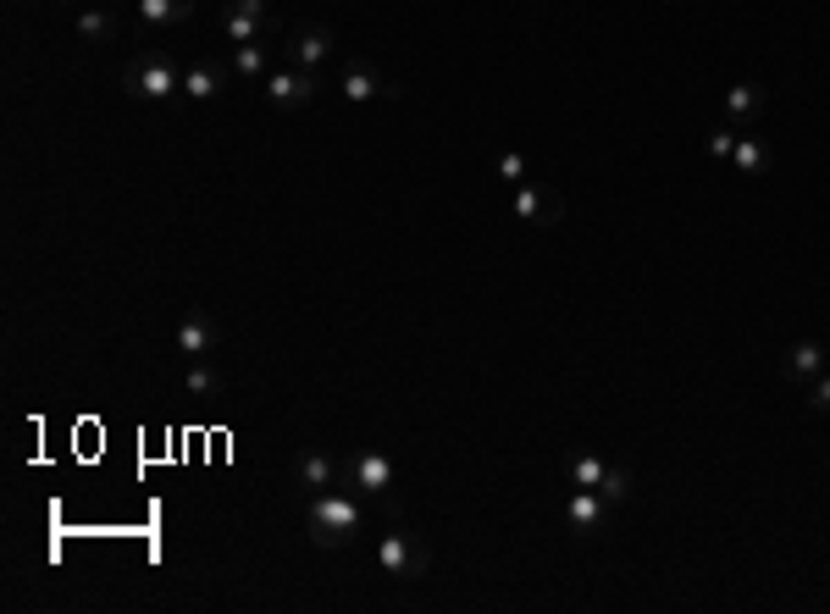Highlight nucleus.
Masks as SVG:
<instances>
[{"label": "nucleus", "mask_w": 830, "mask_h": 614, "mask_svg": "<svg viewBox=\"0 0 830 614\" xmlns=\"http://www.w3.org/2000/svg\"><path fill=\"white\" fill-rule=\"evenodd\" d=\"M222 89V72L216 67H194V72H183V95L188 100H211Z\"/></svg>", "instance_id": "17"}, {"label": "nucleus", "mask_w": 830, "mask_h": 614, "mask_svg": "<svg viewBox=\"0 0 830 614\" xmlns=\"http://www.w3.org/2000/svg\"><path fill=\"white\" fill-rule=\"evenodd\" d=\"M731 166H736L742 177H764V172L775 166V150H770L764 139H753V134H742V139H736V150H731Z\"/></svg>", "instance_id": "11"}, {"label": "nucleus", "mask_w": 830, "mask_h": 614, "mask_svg": "<svg viewBox=\"0 0 830 614\" xmlns=\"http://www.w3.org/2000/svg\"><path fill=\"white\" fill-rule=\"evenodd\" d=\"M216 343H222V327H216V315H211V310H188V315H183V327H177V354H188V360H205Z\"/></svg>", "instance_id": "8"}, {"label": "nucleus", "mask_w": 830, "mask_h": 614, "mask_svg": "<svg viewBox=\"0 0 830 614\" xmlns=\"http://www.w3.org/2000/svg\"><path fill=\"white\" fill-rule=\"evenodd\" d=\"M283 50H289V67H305V72H322V61H332V50H338V39H332V28H322V22H311V28H294V33L283 39Z\"/></svg>", "instance_id": "6"}, {"label": "nucleus", "mask_w": 830, "mask_h": 614, "mask_svg": "<svg viewBox=\"0 0 830 614\" xmlns=\"http://www.w3.org/2000/svg\"><path fill=\"white\" fill-rule=\"evenodd\" d=\"M349 487H354L360 498H382V493L393 487V460H388L382 449H360V455L349 460Z\"/></svg>", "instance_id": "7"}, {"label": "nucleus", "mask_w": 830, "mask_h": 614, "mask_svg": "<svg viewBox=\"0 0 830 614\" xmlns=\"http://www.w3.org/2000/svg\"><path fill=\"white\" fill-rule=\"evenodd\" d=\"M227 11H233V17H244V22H255V28H266V0H233Z\"/></svg>", "instance_id": "25"}, {"label": "nucleus", "mask_w": 830, "mask_h": 614, "mask_svg": "<svg viewBox=\"0 0 830 614\" xmlns=\"http://www.w3.org/2000/svg\"><path fill=\"white\" fill-rule=\"evenodd\" d=\"M826 366H830V354H826V343H814V338H803V343H792V349L781 354L787 382H814Z\"/></svg>", "instance_id": "9"}, {"label": "nucleus", "mask_w": 830, "mask_h": 614, "mask_svg": "<svg viewBox=\"0 0 830 614\" xmlns=\"http://www.w3.org/2000/svg\"><path fill=\"white\" fill-rule=\"evenodd\" d=\"M222 33H227V39H233V45H255V33H261V28H255V22H244V17H233V11H227V17H222Z\"/></svg>", "instance_id": "23"}, {"label": "nucleus", "mask_w": 830, "mask_h": 614, "mask_svg": "<svg viewBox=\"0 0 830 614\" xmlns=\"http://www.w3.org/2000/svg\"><path fill=\"white\" fill-rule=\"evenodd\" d=\"M360 498L354 493H311V509H305V526H311V543L316 548H349L354 543V532H360Z\"/></svg>", "instance_id": "1"}, {"label": "nucleus", "mask_w": 830, "mask_h": 614, "mask_svg": "<svg viewBox=\"0 0 830 614\" xmlns=\"http://www.w3.org/2000/svg\"><path fill=\"white\" fill-rule=\"evenodd\" d=\"M598 493H604V504H626L632 498V470L626 465H609L604 481H598Z\"/></svg>", "instance_id": "20"}, {"label": "nucleus", "mask_w": 830, "mask_h": 614, "mask_svg": "<svg viewBox=\"0 0 830 614\" xmlns=\"http://www.w3.org/2000/svg\"><path fill=\"white\" fill-rule=\"evenodd\" d=\"M731 150H736V128H714L709 134V155L714 160H731Z\"/></svg>", "instance_id": "24"}, {"label": "nucleus", "mask_w": 830, "mask_h": 614, "mask_svg": "<svg viewBox=\"0 0 830 614\" xmlns=\"http://www.w3.org/2000/svg\"><path fill=\"white\" fill-rule=\"evenodd\" d=\"M294 476H300V487H311V493H328L343 481V465L332 460L328 449H305L300 460H294Z\"/></svg>", "instance_id": "10"}, {"label": "nucleus", "mask_w": 830, "mask_h": 614, "mask_svg": "<svg viewBox=\"0 0 830 614\" xmlns=\"http://www.w3.org/2000/svg\"><path fill=\"white\" fill-rule=\"evenodd\" d=\"M261 89H266V100H272L277 111H300V106H311V100H316L322 78H316V72H305V67H277V72H266V78H261Z\"/></svg>", "instance_id": "2"}, {"label": "nucleus", "mask_w": 830, "mask_h": 614, "mask_svg": "<svg viewBox=\"0 0 830 614\" xmlns=\"http://www.w3.org/2000/svg\"><path fill=\"white\" fill-rule=\"evenodd\" d=\"M604 509H609V504H604V493H598V487H576V493H570V504H565V515H570V526H576V532H593V526L604 520Z\"/></svg>", "instance_id": "13"}, {"label": "nucleus", "mask_w": 830, "mask_h": 614, "mask_svg": "<svg viewBox=\"0 0 830 614\" xmlns=\"http://www.w3.org/2000/svg\"><path fill=\"white\" fill-rule=\"evenodd\" d=\"M809 405H814L820 416H830V371H820V377L809 382Z\"/></svg>", "instance_id": "26"}, {"label": "nucleus", "mask_w": 830, "mask_h": 614, "mask_svg": "<svg viewBox=\"0 0 830 614\" xmlns=\"http://www.w3.org/2000/svg\"><path fill=\"white\" fill-rule=\"evenodd\" d=\"M338 89H343V100H354V106H365V100H399V95H404V89H399L388 72H377L371 61H343Z\"/></svg>", "instance_id": "4"}, {"label": "nucleus", "mask_w": 830, "mask_h": 614, "mask_svg": "<svg viewBox=\"0 0 830 614\" xmlns=\"http://www.w3.org/2000/svg\"><path fill=\"white\" fill-rule=\"evenodd\" d=\"M377 565H382L388 576H399V582H416V576H427V548H421L410 532H388V537L377 543Z\"/></svg>", "instance_id": "5"}, {"label": "nucleus", "mask_w": 830, "mask_h": 614, "mask_svg": "<svg viewBox=\"0 0 830 614\" xmlns=\"http://www.w3.org/2000/svg\"><path fill=\"white\" fill-rule=\"evenodd\" d=\"M604 470H609V460H598V455H576L565 476H570V487H598V481H604Z\"/></svg>", "instance_id": "18"}, {"label": "nucleus", "mask_w": 830, "mask_h": 614, "mask_svg": "<svg viewBox=\"0 0 830 614\" xmlns=\"http://www.w3.org/2000/svg\"><path fill=\"white\" fill-rule=\"evenodd\" d=\"M123 89H128L134 100H172V95L183 89V72H177L166 56H150V61H139V67L123 78Z\"/></svg>", "instance_id": "3"}, {"label": "nucleus", "mask_w": 830, "mask_h": 614, "mask_svg": "<svg viewBox=\"0 0 830 614\" xmlns=\"http://www.w3.org/2000/svg\"><path fill=\"white\" fill-rule=\"evenodd\" d=\"M498 177L520 188V183H526V155H520V150H504V155H498Z\"/></svg>", "instance_id": "22"}, {"label": "nucleus", "mask_w": 830, "mask_h": 614, "mask_svg": "<svg viewBox=\"0 0 830 614\" xmlns=\"http://www.w3.org/2000/svg\"><path fill=\"white\" fill-rule=\"evenodd\" d=\"M194 11V0H139V22L145 28H172Z\"/></svg>", "instance_id": "15"}, {"label": "nucleus", "mask_w": 830, "mask_h": 614, "mask_svg": "<svg viewBox=\"0 0 830 614\" xmlns=\"http://www.w3.org/2000/svg\"><path fill=\"white\" fill-rule=\"evenodd\" d=\"M509 211H515L520 222H531V227H554V205H548V194H543V188H531V183H520V188H515Z\"/></svg>", "instance_id": "12"}, {"label": "nucleus", "mask_w": 830, "mask_h": 614, "mask_svg": "<svg viewBox=\"0 0 830 614\" xmlns=\"http://www.w3.org/2000/svg\"><path fill=\"white\" fill-rule=\"evenodd\" d=\"M183 388H188L194 399H222V388H227V382H222V371H216L211 360H194V366H188V377H183Z\"/></svg>", "instance_id": "16"}, {"label": "nucleus", "mask_w": 830, "mask_h": 614, "mask_svg": "<svg viewBox=\"0 0 830 614\" xmlns=\"http://www.w3.org/2000/svg\"><path fill=\"white\" fill-rule=\"evenodd\" d=\"M78 33H84V39H111L117 22H111L106 11H84V17H78Z\"/></svg>", "instance_id": "21"}, {"label": "nucleus", "mask_w": 830, "mask_h": 614, "mask_svg": "<svg viewBox=\"0 0 830 614\" xmlns=\"http://www.w3.org/2000/svg\"><path fill=\"white\" fill-rule=\"evenodd\" d=\"M725 111H731V123H742V128H748V123L764 111V89H759V84H736V89L725 95Z\"/></svg>", "instance_id": "14"}, {"label": "nucleus", "mask_w": 830, "mask_h": 614, "mask_svg": "<svg viewBox=\"0 0 830 614\" xmlns=\"http://www.w3.org/2000/svg\"><path fill=\"white\" fill-rule=\"evenodd\" d=\"M233 67H238L244 78H266V72H272V61H266L261 45H233Z\"/></svg>", "instance_id": "19"}]
</instances>
